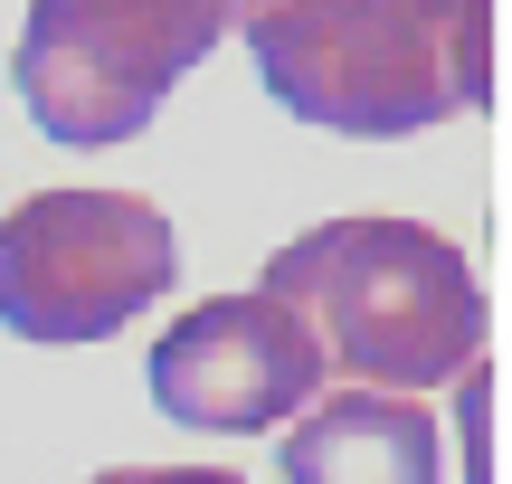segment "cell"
<instances>
[{
    "mask_svg": "<svg viewBox=\"0 0 512 484\" xmlns=\"http://www.w3.org/2000/svg\"><path fill=\"white\" fill-rule=\"evenodd\" d=\"M247 57L313 133L399 143L494 105V0H266Z\"/></svg>",
    "mask_w": 512,
    "mask_h": 484,
    "instance_id": "1",
    "label": "cell"
},
{
    "mask_svg": "<svg viewBox=\"0 0 512 484\" xmlns=\"http://www.w3.org/2000/svg\"><path fill=\"white\" fill-rule=\"evenodd\" d=\"M313 333L332 380L418 399L427 380H465L484 352V285L456 238L418 219H332L266 257V285Z\"/></svg>",
    "mask_w": 512,
    "mask_h": 484,
    "instance_id": "2",
    "label": "cell"
},
{
    "mask_svg": "<svg viewBox=\"0 0 512 484\" xmlns=\"http://www.w3.org/2000/svg\"><path fill=\"white\" fill-rule=\"evenodd\" d=\"M228 19V0H29L10 86L48 143L105 152L171 105V86L228 38Z\"/></svg>",
    "mask_w": 512,
    "mask_h": 484,
    "instance_id": "3",
    "label": "cell"
},
{
    "mask_svg": "<svg viewBox=\"0 0 512 484\" xmlns=\"http://www.w3.org/2000/svg\"><path fill=\"white\" fill-rule=\"evenodd\" d=\"M181 238L133 190H38L0 219V323L19 342H105L171 295Z\"/></svg>",
    "mask_w": 512,
    "mask_h": 484,
    "instance_id": "4",
    "label": "cell"
},
{
    "mask_svg": "<svg viewBox=\"0 0 512 484\" xmlns=\"http://www.w3.org/2000/svg\"><path fill=\"white\" fill-rule=\"evenodd\" d=\"M152 380V409L171 428H200V437H266L294 428V418L323 399V352L313 333L285 314L275 295H219V304H190L143 361Z\"/></svg>",
    "mask_w": 512,
    "mask_h": 484,
    "instance_id": "5",
    "label": "cell"
},
{
    "mask_svg": "<svg viewBox=\"0 0 512 484\" xmlns=\"http://www.w3.org/2000/svg\"><path fill=\"white\" fill-rule=\"evenodd\" d=\"M285 484H446L437 418L399 390H323L285 428Z\"/></svg>",
    "mask_w": 512,
    "mask_h": 484,
    "instance_id": "6",
    "label": "cell"
},
{
    "mask_svg": "<svg viewBox=\"0 0 512 484\" xmlns=\"http://www.w3.org/2000/svg\"><path fill=\"white\" fill-rule=\"evenodd\" d=\"M86 484H247L238 466H105Z\"/></svg>",
    "mask_w": 512,
    "mask_h": 484,
    "instance_id": "7",
    "label": "cell"
},
{
    "mask_svg": "<svg viewBox=\"0 0 512 484\" xmlns=\"http://www.w3.org/2000/svg\"><path fill=\"white\" fill-rule=\"evenodd\" d=\"M228 10H238V19H247V10H266V0H228Z\"/></svg>",
    "mask_w": 512,
    "mask_h": 484,
    "instance_id": "8",
    "label": "cell"
}]
</instances>
